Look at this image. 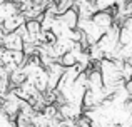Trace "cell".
<instances>
[{
	"mask_svg": "<svg viewBox=\"0 0 132 127\" xmlns=\"http://www.w3.org/2000/svg\"><path fill=\"white\" fill-rule=\"evenodd\" d=\"M3 2H5V0H0V5H2V3H3Z\"/></svg>",
	"mask_w": 132,
	"mask_h": 127,
	"instance_id": "6da1fadb",
	"label": "cell"
}]
</instances>
